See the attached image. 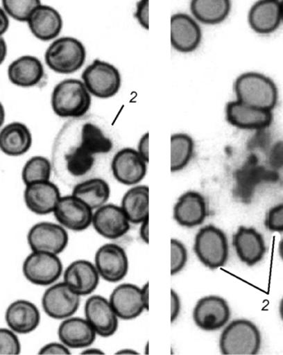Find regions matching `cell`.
<instances>
[{"mask_svg":"<svg viewBox=\"0 0 283 355\" xmlns=\"http://www.w3.org/2000/svg\"><path fill=\"white\" fill-rule=\"evenodd\" d=\"M237 101L255 108L273 111L278 101V89L271 78L259 72H246L234 83Z\"/></svg>","mask_w":283,"mask_h":355,"instance_id":"obj_1","label":"cell"},{"mask_svg":"<svg viewBox=\"0 0 283 355\" xmlns=\"http://www.w3.org/2000/svg\"><path fill=\"white\" fill-rule=\"evenodd\" d=\"M92 96L83 80H63L55 85L51 93V109L59 117L78 119L91 109Z\"/></svg>","mask_w":283,"mask_h":355,"instance_id":"obj_2","label":"cell"},{"mask_svg":"<svg viewBox=\"0 0 283 355\" xmlns=\"http://www.w3.org/2000/svg\"><path fill=\"white\" fill-rule=\"evenodd\" d=\"M261 336L255 323L246 319L231 322L222 331L221 352L225 355H255L259 352Z\"/></svg>","mask_w":283,"mask_h":355,"instance_id":"obj_3","label":"cell"},{"mask_svg":"<svg viewBox=\"0 0 283 355\" xmlns=\"http://www.w3.org/2000/svg\"><path fill=\"white\" fill-rule=\"evenodd\" d=\"M87 59V50L80 40L72 37H58L46 49L45 62L58 74L69 75L78 71Z\"/></svg>","mask_w":283,"mask_h":355,"instance_id":"obj_4","label":"cell"},{"mask_svg":"<svg viewBox=\"0 0 283 355\" xmlns=\"http://www.w3.org/2000/svg\"><path fill=\"white\" fill-rule=\"evenodd\" d=\"M194 252L205 267L216 270L224 267L228 261V239L224 231L217 226L205 225L196 234Z\"/></svg>","mask_w":283,"mask_h":355,"instance_id":"obj_5","label":"cell"},{"mask_svg":"<svg viewBox=\"0 0 283 355\" xmlns=\"http://www.w3.org/2000/svg\"><path fill=\"white\" fill-rule=\"evenodd\" d=\"M81 80L92 96L103 100L117 96L122 85V76L117 68L98 59L85 68Z\"/></svg>","mask_w":283,"mask_h":355,"instance_id":"obj_6","label":"cell"},{"mask_svg":"<svg viewBox=\"0 0 283 355\" xmlns=\"http://www.w3.org/2000/svg\"><path fill=\"white\" fill-rule=\"evenodd\" d=\"M25 279L37 286L55 284L63 272V265L58 255L32 251L23 264Z\"/></svg>","mask_w":283,"mask_h":355,"instance_id":"obj_7","label":"cell"},{"mask_svg":"<svg viewBox=\"0 0 283 355\" xmlns=\"http://www.w3.org/2000/svg\"><path fill=\"white\" fill-rule=\"evenodd\" d=\"M231 316L228 302L218 296L200 298L193 309L192 318L196 326L204 331H216L226 326Z\"/></svg>","mask_w":283,"mask_h":355,"instance_id":"obj_8","label":"cell"},{"mask_svg":"<svg viewBox=\"0 0 283 355\" xmlns=\"http://www.w3.org/2000/svg\"><path fill=\"white\" fill-rule=\"evenodd\" d=\"M94 263L101 279L113 284L122 281L130 270V260L126 251L114 243H105L98 248Z\"/></svg>","mask_w":283,"mask_h":355,"instance_id":"obj_9","label":"cell"},{"mask_svg":"<svg viewBox=\"0 0 283 355\" xmlns=\"http://www.w3.org/2000/svg\"><path fill=\"white\" fill-rule=\"evenodd\" d=\"M28 243L32 251L59 255L67 249L69 235L61 225L40 222L28 231Z\"/></svg>","mask_w":283,"mask_h":355,"instance_id":"obj_10","label":"cell"},{"mask_svg":"<svg viewBox=\"0 0 283 355\" xmlns=\"http://www.w3.org/2000/svg\"><path fill=\"white\" fill-rule=\"evenodd\" d=\"M80 296L73 292L65 282L51 285L42 296V305L45 313L55 320L71 318L78 311Z\"/></svg>","mask_w":283,"mask_h":355,"instance_id":"obj_11","label":"cell"},{"mask_svg":"<svg viewBox=\"0 0 283 355\" xmlns=\"http://www.w3.org/2000/svg\"><path fill=\"white\" fill-rule=\"evenodd\" d=\"M93 214L88 205L72 194L62 196L53 211L58 223L74 232H81L92 225Z\"/></svg>","mask_w":283,"mask_h":355,"instance_id":"obj_12","label":"cell"},{"mask_svg":"<svg viewBox=\"0 0 283 355\" xmlns=\"http://www.w3.org/2000/svg\"><path fill=\"white\" fill-rule=\"evenodd\" d=\"M203 41V30L192 16L178 12L171 18V44L181 53L196 51Z\"/></svg>","mask_w":283,"mask_h":355,"instance_id":"obj_13","label":"cell"},{"mask_svg":"<svg viewBox=\"0 0 283 355\" xmlns=\"http://www.w3.org/2000/svg\"><path fill=\"white\" fill-rule=\"evenodd\" d=\"M85 318L98 336L109 338L118 331L119 318L109 299L101 295H94L85 302Z\"/></svg>","mask_w":283,"mask_h":355,"instance_id":"obj_14","label":"cell"},{"mask_svg":"<svg viewBox=\"0 0 283 355\" xmlns=\"http://www.w3.org/2000/svg\"><path fill=\"white\" fill-rule=\"evenodd\" d=\"M147 164L138 151L132 148L120 149L113 157L111 170L113 176L123 185H139L147 174Z\"/></svg>","mask_w":283,"mask_h":355,"instance_id":"obj_15","label":"cell"},{"mask_svg":"<svg viewBox=\"0 0 283 355\" xmlns=\"http://www.w3.org/2000/svg\"><path fill=\"white\" fill-rule=\"evenodd\" d=\"M92 226L101 236L114 241L124 236L131 223L120 205L107 203L94 211Z\"/></svg>","mask_w":283,"mask_h":355,"instance_id":"obj_16","label":"cell"},{"mask_svg":"<svg viewBox=\"0 0 283 355\" xmlns=\"http://www.w3.org/2000/svg\"><path fill=\"white\" fill-rule=\"evenodd\" d=\"M208 216V205L205 196L196 191L183 193L173 207V218L182 227L195 228L203 225Z\"/></svg>","mask_w":283,"mask_h":355,"instance_id":"obj_17","label":"cell"},{"mask_svg":"<svg viewBox=\"0 0 283 355\" xmlns=\"http://www.w3.org/2000/svg\"><path fill=\"white\" fill-rule=\"evenodd\" d=\"M273 111L248 106L238 101H230L225 108V118L230 125L241 130H259L271 125Z\"/></svg>","mask_w":283,"mask_h":355,"instance_id":"obj_18","label":"cell"},{"mask_svg":"<svg viewBox=\"0 0 283 355\" xmlns=\"http://www.w3.org/2000/svg\"><path fill=\"white\" fill-rule=\"evenodd\" d=\"M10 83L20 88L38 87L46 78L44 64L40 58L31 55H22L8 67Z\"/></svg>","mask_w":283,"mask_h":355,"instance_id":"obj_19","label":"cell"},{"mask_svg":"<svg viewBox=\"0 0 283 355\" xmlns=\"http://www.w3.org/2000/svg\"><path fill=\"white\" fill-rule=\"evenodd\" d=\"M100 279L96 265L85 259L74 261L63 272V282L80 297L93 293Z\"/></svg>","mask_w":283,"mask_h":355,"instance_id":"obj_20","label":"cell"},{"mask_svg":"<svg viewBox=\"0 0 283 355\" xmlns=\"http://www.w3.org/2000/svg\"><path fill=\"white\" fill-rule=\"evenodd\" d=\"M61 198L58 187L51 181L25 186L24 203L29 211L36 215L46 216L53 213Z\"/></svg>","mask_w":283,"mask_h":355,"instance_id":"obj_21","label":"cell"},{"mask_svg":"<svg viewBox=\"0 0 283 355\" xmlns=\"http://www.w3.org/2000/svg\"><path fill=\"white\" fill-rule=\"evenodd\" d=\"M109 300L119 319L131 320L138 318L146 309L141 288L132 284H119L111 293Z\"/></svg>","mask_w":283,"mask_h":355,"instance_id":"obj_22","label":"cell"},{"mask_svg":"<svg viewBox=\"0 0 283 355\" xmlns=\"http://www.w3.org/2000/svg\"><path fill=\"white\" fill-rule=\"evenodd\" d=\"M233 245L239 259L248 266L259 263L266 253L264 236L255 228L240 226L234 234Z\"/></svg>","mask_w":283,"mask_h":355,"instance_id":"obj_23","label":"cell"},{"mask_svg":"<svg viewBox=\"0 0 283 355\" xmlns=\"http://www.w3.org/2000/svg\"><path fill=\"white\" fill-rule=\"evenodd\" d=\"M27 24L33 35L42 42L57 40L63 28L61 14L53 7L42 3L33 12Z\"/></svg>","mask_w":283,"mask_h":355,"instance_id":"obj_24","label":"cell"},{"mask_svg":"<svg viewBox=\"0 0 283 355\" xmlns=\"http://www.w3.org/2000/svg\"><path fill=\"white\" fill-rule=\"evenodd\" d=\"M96 336L97 334L85 318L71 316L63 320L58 328L60 341L70 349L89 347Z\"/></svg>","mask_w":283,"mask_h":355,"instance_id":"obj_25","label":"cell"},{"mask_svg":"<svg viewBox=\"0 0 283 355\" xmlns=\"http://www.w3.org/2000/svg\"><path fill=\"white\" fill-rule=\"evenodd\" d=\"M6 320L10 330L20 335H26L40 327L41 314L34 303L18 300L7 308Z\"/></svg>","mask_w":283,"mask_h":355,"instance_id":"obj_26","label":"cell"},{"mask_svg":"<svg viewBox=\"0 0 283 355\" xmlns=\"http://www.w3.org/2000/svg\"><path fill=\"white\" fill-rule=\"evenodd\" d=\"M248 24L259 34H270L280 27L282 20L281 1L261 0L250 8L248 17Z\"/></svg>","mask_w":283,"mask_h":355,"instance_id":"obj_27","label":"cell"},{"mask_svg":"<svg viewBox=\"0 0 283 355\" xmlns=\"http://www.w3.org/2000/svg\"><path fill=\"white\" fill-rule=\"evenodd\" d=\"M33 145V135L24 123L12 122L0 130V150L10 157L27 153Z\"/></svg>","mask_w":283,"mask_h":355,"instance_id":"obj_28","label":"cell"},{"mask_svg":"<svg viewBox=\"0 0 283 355\" xmlns=\"http://www.w3.org/2000/svg\"><path fill=\"white\" fill-rule=\"evenodd\" d=\"M123 211L131 224L140 225L149 219V188L146 185H136L123 195L121 205Z\"/></svg>","mask_w":283,"mask_h":355,"instance_id":"obj_29","label":"cell"},{"mask_svg":"<svg viewBox=\"0 0 283 355\" xmlns=\"http://www.w3.org/2000/svg\"><path fill=\"white\" fill-rule=\"evenodd\" d=\"M229 0H192L190 10L197 22L207 25L220 24L231 11Z\"/></svg>","mask_w":283,"mask_h":355,"instance_id":"obj_30","label":"cell"},{"mask_svg":"<svg viewBox=\"0 0 283 355\" xmlns=\"http://www.w3.org/2000/svg\"><path fill=\"white\" fill-rule=\"evenodd\" d=\"M110 187L105 180L94 178L81 182L73 187L72 195L88 205L93 211L108 203Z\"/></svg>","mask_w":283,"mask_h":355,"instance_id":"obj_31","label":"cell"},{"mask_svg":"<svg viewBox=\"0 0 283 355\" xmlns=\"http://www.w3.org/2000/svg\"><path fill=\"white\" fill-rule=\"evenodd\" d=\"M195 141L186 132L171 136V172L178 173L190 164L195 155Z\"/></svg>","mask_w":283,"mask_h":355,"instance_id":"obj_32","label":"cell"},{"mask_svg":"<svg viewBox=\"0 0 283 355\" xmlns=\"http://www.w3.org/2000/svg\"><path fill=\"white\" fill-rule=\"evenodd\" d=\"M83 151L92 156L105 154L112 150L113 143L102 131L100 127L94 123H85L81 127L79 142L76 144Z\"/></svg>","mask_w":283,"mask_h":355,"instance_id":"obj_33","label":"cell"},{"mask_svg":"<svg viewBox=\"0 0 283 355\" xmlns=\"http://www.w3.org/2000/svg\"><path fill=\"white\" fill-rule=\"evenodd\" d=\"M53 172V164L49 158L34 156L26 162L22 170V180L25 186L40 182L50 181Z\"/></svg>","mask_w":283,"mask_h":355,"instance_id":"obj_34","label":"cell"},{"mask_svg":"<svg viewBox=\"0 0 283 355\" xmlns=\"http://www.w3.org/2000/svg\"><path fill=\"white\" fill-rule=\"evenodd\" d=\"M41 4L40 0H3L2 8L8 18L20 23H28L33 12Z\"/></svg>","mask_w":283,"mask_h":355,"instance_id":"obj_35","label":"cell"},{"mask_svg":"<svg viewBox=\"0 0 283 355\" xmlns=\"http://www.w3.org/2000/svg\"><path fill=\"white\" fill-rule=\"evenodd\" d=\"M188 252L185 245L178 239H171V275L174 276L185 268Z\"/></svg>","mask_w":283,"mask_h":355,"instance_id":"obj_36","label":"cell"},{"mask_svg":"<svg viewBox=\"0 0 283 355\" xmlns=\"http://www.w3.org/2000/svg\"><path fill=\"white\" fill-rule=\"evenodd\" d=\"M21 352V344L16 333L10 329L0 328V355H16Z\"/></svg>","mask_w":283,"mask_h":355,"instance_id":"obj_37","label":"cell"},{"mask_svg":"<svg viewBox=\"0 0 283 355\" xmlns=\"http://www.w3.org/2000/svg\"><path fill=\"white\" fill-rule=\"evenodd\" d=\"M265 225L273 232H283V203L269 209L266 216Z\"/></svg>","mask_w":283,"mask_h":355,"instance_id":"obj_38","label":"cell"},{"mask_svg":"<svg viewBox=\"0 0 283 355\" xmlns=\"http://www.w3.org/2000/svg\"><path fill=\"white\" fill-rule=\"evenodd\" d=\"M135 18L145 30L149 29V1L141 0L136 4Z\"/></svg>","mask_w":283,"mask_h":355,"instance_id":"obj_39","label":"cell"},{"mask_svg":"<svg viewBox=\"0 0 283 355\" xmlns=\"http://www.w3.org/2000/svg\"><path fill=\"white\" fill-rule=\"evenodd\" d=\"M40 354L44 355H68L71 354L70 348L63 343H49L40 349Z\"/></svg>","mask_w":283,"mask_h":355,"instance_id":"obj_40","label":"cell"},{"mask_svg":"<svg viewBox=\"0 0 283 355\" xmlns=\"http://www.w3.org/2000/svg\"><path fill=\"white\" fill-rule=\"evenodd\" d=\"M182 311V300L175 290H171V322L173 323L178 320Z\"/></svg>","mask_w":283,"mask_h":355,"instance_id":"obj_41","label":"cell"},{"mask_svg":"<svg viewBox=\"0 0 283 355\" xmlns=\"http://www.w3.org/2000/svg\"><path fill=\"white\" fill-rule=\"evenodd\" d=\"M139 153V155L144 158V159L148 162H149V134L145 132V134L141 137L138 148L136 149Z\"/></svg>","mask_w":283,"mask_h":355,"instance_id":"obj_42","label":"cell"},{"mask_svg":"<svg viewBox=\"0 0 283 355\" xmlns=\"http://www.w3.org/2000/svg\"><path fill=\"white\" fill-rule=\"evenodd\" d=\"M10 28V18L2 7H0V37H3Z\"/></svg>","mask_w":283,"mask_h":355,"instance_id":"obj_43","label":"cell"},{"mask_svg":"<svg viewBox=\"0 0 283 355\" xmlns=\"http://www.w3.org/2000/svg\"><path fill=\"white\" fill-rule=\"evenodd\" d=\"M139 238L142 241H143L145 245H148L149 243V219L142 222L139 225Z\"/></svg>","mask_w":283,"mask_h":355,"instance_id":"obj_44","label":"cell"},{"mask_svg":"<svg viewBox=\"0 0 283 355\" xmlns=\"http://www.w3.org/2000/svg\"><path fill=\"white\" fill-rule=\"evenodd\" d=\"M8 55V45L3 37H0V66L6 61Z\"/></svg>","mask_w":283,"mask_h":355,"instance_id":"obj_45","label":"cell"},{"mask_svg":"<svg viewBox=\"0 0 283 355\" xmlns=\"http://www.w3.org/2000/svg\"><path fill=\"white\" fill-rule=\"evenodd\" d=\"M141 293H142V298H143V301H144L146 309H147V311H148V309H149V285H148V282H147V284H145L143 286H142Z\"/></svg>","mask_w":283,"mask_h":355,"instance_id":"obj_46","label":"cell"},{"mask_svg":"<svg viewBox=\"0 0 283 355\" xmlns=\"http://www.w3.org/2000/svg\"><path fill=\"white\" fill-rule=\"evenodd\" d=\"M81 354H87V355H97V354H105L104 352H102L101 349L97 348H85Z\"/></svg>","mask_w":283,"mask_h":355,"instance_id":"obj_47","label":"cell"},{"mask_svg":"<svg viewBox=\"0 0 283 355\" xmlns=\"http://www.w3.org/2000/svg\"><path fill=\"white\" fill-rule=\"evenodd\" d=\"M6 119V111L1 101H0V130L4 126Z\"/></svg>","mask_w":283,"mask_h":355,"instance_id":"obj_48","label":"cell"},{"mask_svg":"<svg viewBox=\"0 0 283 355\" xmlns=\"http://www.w3.org/2000/svg\"><path fill=\"white\" fill-rule=\"evenodd\" d=\"M117 354H139V353L135 352V349H123L119 350Z\"/></svg>","mask_w":283,"mask_h":355,"instance_id":"obj_49","label":"cell"},{"mask_svg":"<svg viewBox=\"0 0 283 355\" xmlns=\"http://www.w3.org/2000/svg\"><path fill=\"white\" fill-rule=\"evenodd\" d=\"M280 254L282 259L283 260V239L280 242Z\"/></svg>","mask_w":283,"mask_h":355,"instance_id":"obj_50","label":"cell"},{"mask_svg":"<svg viewBox=\"0 0 283 355\" xmlns=\"http://www.w3.org/2000/svg\"><path fill=\"white\" fill-rule=\"evenodd\" d=\"M280 312L281 318L283 320V297H282V301L280 302Z\"/></svg>","mask_w":283,"mask_h":355,"instance_id":"obj_51","label":"cell"},{"mask_svg":"<svg viewBox=\"0 0 283 355\" xmlns=\"http://www.w3.org/2000/svg\"><path fill=\"white\" fill-rule=\"evenodd\" d=\"M281 7H282V20L283 22V1H281Z\"/></svg>","mask_w":283,"mask_h":355,"instance_id":"obj_52","label":"cell"}]
</instances>
